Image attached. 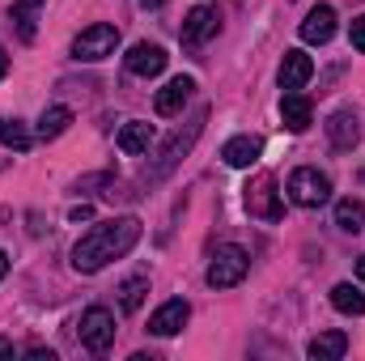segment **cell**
<instances>
[{
    "mask_svg": "<svg viewBox=\"0 0 365 361\" xmlns=\"http://www.w3.org/2000/svg\"><path fill=\"white\" fill-rule=\"evenodd\" d=\"M327 141H331V149H353L357 141H361V123H357V115L353 111H336L331 119H327Z\"/></svg>",
    "mask_w": 365,
    "mask_h": 361,
    "instance_id": "5bb4252c",
    "label": "cell"
},
{
    "mask_svg": "<svg viewBox=\"0 0 365 361\" xmlns=\"http://www.w3.org/2000/svg\"><path fill=\"white\" fill-rule=\"evenodd\" d=\"M349 43L365 56V17H353V26H349Z\"/></svg>",
    "mask_w": 365,
    "mask_h": 361,
    "instance_id": "d4e9b609",
    "label": "cell"
},
{
    "mask_svg": "<svg viewBox=\"0 0 365 361\" xmlns=\"http://www.w3.org/2000/svg\"><path fill=\"white\" fill-rule=\"evenodd\" d=\"M4 272H9V255L0 251V280H4Z\"/></svg>",
    "mask_w": 365,
    "mask_h": 361,
    "instance_id": "f546056e",
    "label": "cell"
},
{
    "mask_svg": "<svg viewBox=\"0 0 365 361\" xmlns=\"http://www.w3.org/2000/svg\"><path fill=\"white\" fill-rule=\"evenodd\" d=\"M217 30H221V13H217L212 4H195V9L182 17L179 34H182V43H187V47H200V43H208Z\"/></svg>",
    "mask_w": 365,
    "mask_h": 361,
    "instance_id": "52a82bcc",
    "label": "cell"
},
{
    "mask_svg": "<svg viewBox=\"0 0 365 361\" xmlns=\"http://www.w3.org/2000/svg\"><path fill=\"white\" fill-rule=\"evenodd\" d=\"M145 289H149V280H145V276L123 280V289H119V306H123V310H136V306H140V298H145Z\"/></svg>",
    "mask_w": 365,
    "mask_h": 361,
    "instance_id": "cb8c5ba5",
    "label": "cell"
},
{
    "mask_svg": "<svg viewBox=\"0 0 365 361\" xmlns=\"http://www.w3.org/2000/svg\"><path fill=\"white\" fill-rule=\"evenodd\" d=\"M247 272H251V255H247L242 247L225 243V247H217V255H212V264L204 272V280H208L212 289H234V285H242Z\"/></svg>",
    "mask_w": 365,
    "mask_h": 361,
    "instance_id": "7a4b0ae2",
    "label": "cell"
},
{
    "mask_svg": "<svg viewBox=\"0 0 365 361\" xmlns=\"http://www.w3.org/2000/svg\"><path fill=\"white\" fill-rule=\"evenodd\" d=\"M336 225H340L344 234H361L365 230V204L361 200H340V204H336Z\"/></svg>",
    "mask_w": 365,
    "mask_h": 361,
    "instance_id": "7402d4cb",
    "label": "cell"
},
{
    "mask_svg": "<svg viewBox=\"0 0 365 361\" xmlns=\"http://www.w3.org/2000/svg\"><path fill=\"white\" fill-rule=\"evenodd\" d=\"M357 276H361V280H365V255H361V260H357Z\"/></svg>",
    "mask_w": 365,
    "mask_h": 361,
    "instance_id": "1f68e13d",
    "label": "cell"
},
{
    "mask_svg": "<svg viewBox=\"0 0 365 361\" xmlns=\"http://www.w3.org/2000/svg\"><path fill=\"white\" fill-rule=\"evenodd\" d=\"M140 243V221L136 217H115V221H98L90 234H81V243L73 247V268L77 272H98L110 260L128 255Z\"/></svg>",
    "mask_w": 365,
    "mask_h": 361,
    "instance_id": "6da1fadb",
    "label": "cell"
},
{
    "mask_svg": "<svg viewBox=\"0 0 365 361\" xmlns=\"http://www.w3.org/2000/svg\"><path fill=\"white\" fill-rule=\"evenodd\" d=\"M331 306H336L340 315H365V293L353 289L349 280H340V285L331 289Z\"/></svg>",
    "mask_w": 365,
    "mask_h": 361,
    "instance_id": "44dd1931",
    "label": "cell"
},
{
    "mask_svg": "<svg viewBox=\"0 0 365 361\" xmlns=\"http://www.w3.org/2000/svg\"><path fill=\"white\" fill-rule=\"evenodd\" d=\"M289 200L302 204V208H319V204L331 200V179L323 171H314V166H297L289 175Z\"/></svg>",
    "mask_w": 365,
    "mask_h": 361,
    "instance_id": "277c9868",
    "label": "cell"
},
{
    "mask_svg": "<svg viewBox=\"0 0 365 361\" xmlns=\"http://www.w3.org/2000/svg\"><path fill=\"white\" fill-rule=\"evenodd\" d=\"M30 357H34V361H56V357H51V349H30Z\"/></svg>",
    "mask_w": 365,
    "mask_h": 361,
    "instance_id": "4316f807",
    "label": "cell"
},
{
    "mask_svg": "<svg viewBox=\"0 0 365 361\" xmlns=\"http://www.w3.org/2000/svg\"><path fill=\"white\" fill-rule=\"evenodd\" d=\"M247 213L251 217H264V221H280L284 217V204H280V191H276L272 175H259V179L247 187Z\"/></svg>",
    "mask_w": 365,
    "mask_h": 361,
    "instance_id": "8992f818",
    "label": "cell"
},
{
    "mask_svg": "<svg viewBox=\"0 0 365 361\" xmlns=\"http://www.w3.org/2000/svg\"><path fill=\"white\" fill-rule=\"evenodd\" d=\"M344 349H349V336H344V332H319V336L306 345V353L314 361H340Z\"/></svg>",
    "mask_w": 365,
    "mask_h": 361,
    "instance_id": "e0dca14e",
    "label": "cell"
},
{
    "mask_svg": "<svg viewBox=\"0 0 365 361\" xmlns=\"http://www.w3.org/2000/svg\"><path fill=\"white\" fill-rule=\"evenodd\" d=\"M331 34H336V9L331 4H314L310 13H306V21H302V43H331Z\"/></svg>",
    "mask_w": 365,
    "mask_h": 361,
    "instance_id": "9c48e42d",
    "label": "cell"
},
{
    "mask_svg": "<svg viewBox=\"0 0 365 361\" xmlns=\"http://www.w3.org/2000/svg\"><path fill=\"white\" fill-rule=\"evenodd\" d=\"M115 47H119V30L110 26V21H93L86 26L77 39H73V60H106V56H115Z\"/></svg>",
    "mask_w": 365,
    "mask_h": 361,
    "instance_id": "3957f363",
    "label": "cell"
},
{
    "mask_svg": "<svg viewBox=\"0 0 365 361\" xmlns=\"http://www.w3.org/2000/svg\"><path fill=\"white\" fill-rule=\"evenodd\" d=\"M68 123H73V111H68V106H47L43 119H38V136H43V141H56V136L68 132Z\"/></svg>",
    "mask_w": 365,
    "mask_h": 361,
    "instance_id": "d6986e66",
    "label": "cell"
},
{
    "mask_svg": "<svg viewBox=\"0 0 365 361\" xmlns=\"http://www.w3.org/2000/svg\"><path fill=\"white\" fill-rule=\"evenodd\" d=\"M47 0H13V21H17V39L21 43H34V21H38V9Z\"/></svg>",
    "mask_w": 365,
    "mask_h": 361,
    "instance_id": "ac0fdd59",
    "label": "cell"
},
{
    "mask_svg": "<svg viewBox=\"0 0 365 361\" xmlns=\"http://www.w3.org/2000/svg\"><path fill=\"white\" fill-rule=\"evenodd\" d=\"M30 128L21 123V119H0V145H9V149H17V153H26L30 149Z\"/></svg>",
    "mask_w": 365,
    "mask_h": 361,
    "instance_id": "603a6c76",
    "label": "cell"
},
{
    "mask_svg": "<svg viewBox=\"0 0 365 361\" xmlns=\"http://www.w3.org/2000/svg\"><path fill=\"white\" fill-rule=\"evenodd\" d=\"M90 217H93L90 204H81V208H73V213H68V221H90Z\"/></svg>",
    "mask_w": 365,
    "mask_h": 361,
    "instance_id": "484cf974",
    "label": "cell"
},
{
    "mask_svg": "<svg viewBox=\"0 0 365 361\" xmlns=\"http://www.w3.org/2000/svg\"><path fill=\"white\" fill-rule=\"evenodd\" d=\"M4 73H9V56H4V47H0V81H4Z\"/></svg>",
    "mask_w": 365,
    "mask_h": 361,
    "instance_id": "83f0119b",
    "label": "cell"
},
{
    "mask_svg": "<svg viewBox=\"0 0 365 361\" xmlns=\"http://www.w3.org/2000/svg\"><path fill=\"white\" fill-rule=\"evenodd\" d=\"M280 119H284V128L289 132H306L310 128V119H314V106H310V98L297 90H284L280 98Z\"/></svg>",
    "mask_w": 365,
    "mask_h": 361,
    "instance_id": "7c38bea8",
    "label": "cell"
},
{
    "mask_svg": "<svg viewBox=\"0 0 365 361\" xmlns=\"http://www.w3.org/2000/svg\"><path fill=\"white\" fill-rule=\"evenodd\" d=\"M81 345H86L90 353H106V349L115 345V315H110L106 306H90V310L81 315Z\"/></svg>",
    "mask_w": 365,
    "mask_h": 361,
    "instance_id": "5b68a950",
    "label": "cell"
},
{
    "mask_svg": "<svg viewBox=\"0 0 365 361\" xmlns=\"http://www.w3.org/2000/svg\"><path fill=\"white\" fill-rule=\"evenodd\" d=\"M259 153H264V141H259V136H234V141H225V149H221L225 166H234V171L255 166V162H259Z\"/></svg>",
    "mask_w": 365,
    "mask_h": 361,
    "instance_id": "9a60e30c",
    "label": "cell"
},
{
    "mask_svg": "<svg viewBox=\"0 0 365 361\" xmlns=\"http://www.w3.org/2000/svg\"><path fill=\"white\" fill-rule=\"evenodd\" d=\"M149 145H153V123H145V119H128L123 128H119V149L123 153H149Z\"/></svg>",
    "mask_w": 365,
    "mask_h": 361,
    "instance_id": "2e32d148",
    "label": "cell"
},
{
    "mask_svg": "<svg viewBox=\"0 0 365 361\" xmlns=\"http://www.w3.org/2000/svg\"><path fill=\"white\" fill-rule=\"evenodd\" d=\"M191 93H195V81H191V77H175V81H166V90H158L153 111H158L162 119H170V115H179L182 106H187Z\"/></svg>",
    "mask_w": 365,
    "mask_h": 361,
    "instance_id": "8fae6325",
    "label": "cell"
},
{
    "mask_svg": "<svg viewBox=\"0 0 365 361\" xmlns=\"http://www.w3.org/2000/svg\"><path fill=\"white\" fill-rule=\"evenodd\" d=\"M200 123H204V111H200V115H195V123H191V128H187V136H175V141H170V145H166V158H162V166H158V175H166V171H170V166H175V162H179L182 153H187V149H191V141H195V136H200Z\"/></svg>",
    "mask_w": 365,
    "mask_h": 361,
    "instance_id": "ffe728a7",
    "label": "cell"
},
{
    "mask_svg": "<svg viewBox=\"0 0 365 361\" xmlns=\"http://www.w3.org/2000/svg\"><path fill=\"white\" fill-rule=\"evenodd\" d=\"M0 357H13V345L9 340H0Z\"/></svg>",
    "mask_w": 365,
    "mask_h": 361,
    "instance_id": "f1b7e54d",
    "label": "cell"
},
{
    "mask_svg": "<svg viewBox=\"0 0 365 361\" xmlns=\"http://www.w3.org/2000/svg\"><path fill=\"white\" fill-rule=\"evenodd\" d=\"M140 4H145V9H162L166 0H140Z\"/></svg>",
    "mask_w": 365,
    "mask_h": 361,
    "instance_id": "4dcf8cb0",
    "label": "cell"
},
{
    "mask_svg": "<svg viewBox=\"0 0 365 361\" xmlns=\"http://www.w3.org/2000/svg\"><path fill=\"white\" fill-rule=\"evenodd\" d=\"M314 77V60L306 51H284L280 60V90H302Z\"/></svg>",
    "mask_w": 365,
    "mask_h": 361,
    "instance_id": "4fadbf2b",
    "label": "cell"
},
{
    "mask_svg": "<svg viewBox=\"0 0 365 361\" xmlns=\"http://www.w3.org/2000/svg\"><path fill=\"white\" fill-rule=\"evenodd\" d=\"M187 315H191V306H187L182 298H170V302H162V306L153 310V319H149V332H153V336H175V332H182Z\"/></svg>",
    "mask_w": 365,
    "mask_h": 361,
    "instance_id": "30bf717a",
    "label": "cell"
},
{
    "mask_svg": "<svg viewBox=\"0 0 365 361\" xmlns=\"http://www.w3.org/2000/svg\"><path fill=\"white\" fill-rule=\"evenodd\" d=\"M123 64H128L132 77H158V73L166 68V51H162L158 43H136V47L123 56Z\"/></svg>",
    "mask_w": 365,
    "mask_h": 361,
    "instance_id": "ba28073f",
    "label": "cell"
}]
</instances>
